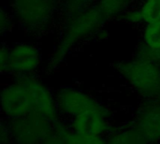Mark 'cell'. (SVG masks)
Returning <instances> with one entry per match:
<instances>
[{
    "mask_svg": "<svg viewBox=\"0 0 160 144\" xmlns=\"http://www.w3.org/2000/svg\"><path fill=\"white\" fill-rule=\"evenodd\" d=\"M106 20L98 7H87L73 15L68 20L58 45L50 58L48 68L56 67L78 43L97 32Z\"/></svg>",
    "mask_w": 160,
    "mask_h": 144,
    "instance_id": "obj_1",
    "label": "cell"
},
{
    "mask_svg": "<svg viewBox=\"0 0 160 144\" xmlns=\"http://www.w3.org/2000/svg\"><path fill=\"white\" fill-rule=\"evenodd\" d=\"M144 139L138 131L136 133L128 132L116 136L111 144H142V141Z\"/></svg>",
    "mask_w": 160,
    "mask_h": 144,
    "instance_id": "obj_15",
    "label": "cell"
},
{
    "mask_svg": "<svg viewBox=\"0 0 160 144\" xmlns=\"http://www.w3.org/2000/svg\"><path fill=\"white\" fill-rule=\"evenodd\" d=\"M73 132L88 136H100L107 130L105 110L103 107L89 111L74 118Z\"/></svg>",
    "mask_w": 160,
    "mask_h": 144,
    "instance_id": "obj_9",
    "label": "cell"
},
{
    "mask_svg": "<svg viewBox=\"0 0 160 144\" xmlns=\"http://www.w3.org/2000/svg\"><path fill=\"white\" fill-rule=\"evenodd\" d=\"M116 68L141 95L146 97L159 96L160 67L158 62L137 57L118 63Z\"/></svg>",
    "mask_w": 160,
    "mask_h": 144,
    "instance_id": "obj_2",
    "label": "cell"
},
{
    "mask_svg": "<svg viewBox=\"0 0 160 144\" xmlns=\"http://www.w3.org/2000/svg\"><path fill=\"white\" fill-rule=\"evenodd\" d=\"M20 78L27 89L33 112L41 115L50 122H54L57 108L50 91L37 79L30 76H21Z\"/></svg>",
    "mask_w": 160,
    "mask_h": 144,
    "instance_id": "obj_6",
    "label": "cell"
},
{
    "mask_svg": "<svg viewBox=\"0 0 160 144\" xmlns=\"http://www.w3.org/2000/svg\"><path fill=\"white\" fill-rule=\"evenodd\" d=\"M49 123L46 118L32 112L13 120L11 133L20 144H38L47 138L50 131Z\"/></svg>",
    "mask_w": 160,
    "mask_h": 144,
    "instance_id": "obj_5",
    "label": "cell"
},
{
    "mask_svg": "<svg viewBox=\"0 0 160 144\" xmlns=\"http://www.w3.org/2000/svg\"><path fill=\"white\" fill-rule=\"evenodd\" d=\"M67 144H106L100 136H88L82 135L76 132L65 133Z\"/></svg>",
    "mask_w": 160,
    "mask_h": 144,
    "instance_id": "obj_14",
    "label": "cell"
},
{
    "mask_svg": "<svg viewBox=\"0 0 160 144\" xmlns=\"http://www.w3.org/2000/svg\"><path fill=\"white\" fill-rule=\"evenodd\" d=\"M142 38L144 46L149 50L153 52L160 50V22L146 24Z\"/></svg>",
    "mask_w": 160,
    "mask_h": 144,
    "instance_id": "obj_13",
    "label": "cell"
},
{
    "mask_svg": "<svg viewBox=\"0 0 160 144\" xmlns=\"http://www.w3.org/2000/svg\"><path fill=\"white\" fill-rule=\"evenodd\" d=\"M142 22L146 24L160 22V0H144L139 8Z\"/></svg>",
    "mask_w": 160,
    "mask_h": 144,
    "instance_id": "obj_11",
    "label": "cell"
},
{
    "mask_svg": "<svg viewBox=\"0 0 160 144\" xmlns=\"http://www.w3.org/2000/svg\"><path fill=\"white\" fill-rule=\"evenodd\" d=\"M0 26H1V32L3 33L5 30H7L10 26V20L8 17V14L1 10V16H0Z\"/></svg>",
    "mask_w": 160,
    "mask_h": 144,
    "instance_id": "obj_18",
    "label": "cell"
},
{
    "mask_svg": "<svg viewBox=\"0 0 160 144\" xmlns=\"http://www.w3.org/2000/svg\"><path fill=\"white\" fill-rule=\"evenodd\" d=\"M12 10L25 28L38 30L45 27L53 14V0H12Z\"/></svg>",
    "mask_w": 160,
    "mask_h": 144,
    "instance_id": "obj_3",
    "label": "cell"
},
{
    "mask_svg": "<svg viewBox=\"0 0 160 144\" xmlns=\"http://www.w3.org/2000/svg\"><path fill=\"white\" fill-rule=\"evenodd\" d=\"M138 132L144 140H160V106L151 105L142 110L138 120Z\"/></svg>",
    "mask_w": 160,
    "mask_h": 144,
    "instance_id": "obj_10",
    "label": "cell"
},
{
    "mask_svg": "<svg viewBox=\"0 0 160 144\" xmlns=\"http://www.w3.org/2000/svg\"><path fill=\"white\" fill-rule=\"evenodd\" d=\"M93 0H67V12L69 18L76 13L87 8L88 4Z\"/></svg>",
    "mask_w": 160,
    "mask_h": 144,
    "instance_id": "obj_16",
    "label": "cell"
},
{
    "mask_svg": "<svg viewBox=\"0 0 160 144\" xmlns=\"http://www.w3.org/2000/svg\"><path fill=\"white\" fill-rule=\"evenodd\" d=\"M138 57H142V58H147L156 62H160V50L153 52L149 50L146 46H142V48L139 51V56Z\"/></svg>",
    "mask_w": 160,
    "mask_h": 144,
    "instance_id": "obj_17",
    "label": "cell"
},
{
    "mask_svg": "<svg viewBox=\"0 0 160 144\" xmlns=\"http://www.w3.org/2000/svg\"><path fill=\"white\" fill-rule=\"evenodd\" d=\"M1 107L4 114L12 120L33 112L27 89L20 77L2 90Z\"/></svg>",
    "mask_w": 160,
    "mask_h": 144,
    "instance_id": "obj_4",
    "label": "cell"
},
{
    "mask_svg": "<svg viewBox=\"0 0 160 144\" xmlns=\"http://www.w3.org/2000/svg\"><path fill=\"white\" fill-rule=\"evenodd\" d=\"M158 97H159V98H160V93H159V96H158Z\"/></svg>",
    "mask_w": 160,
    "mask_h": 144,
    "instance_id": "obj_19",
    "label": "cell"
},
{
    "mask_svg": "<svg viewBox=\"0 0 160 144\" xmlns=\"http://www.w3.org/2000/svg\"><path fill=\"white\" fill-rule=\"evenodd\" d=\"M128 3L129 0H99L98 7L108 20L124 12Z\"/></svg>",
    "mask_w": 160,
    "mask_h": 144,
    "instance_id": "obj_12",
    "label": "cell"
},
{
    "mask_svg": "<svg viewBox=\"0 0 160 144\" xmlns=\"http://www.w3.org/2000/svg\"><path fill=\"white\" fill-rule=\"evenodd\" d=\"M57 104L62 112L73 118L101 107V105L90 96L70 87L63 88L59 91Z\"/></svg>",
    "mask_w": 160,
    "mask_h": 144,
    "instance_id": "obj_8",
    "label": "cell"
},
{
    "mask_svg": "<svg viewBox=\"0 0 160 144\" xmlns=\"http://www.w3.org/2000/svg\"><path fill=\"white\" fill-rule=\"evenodd\" d=\"M40 64L38 50L30 44L20 43L8 51V63L7 72L21 76H28L35 71Z\"/></svg>",
    "mask_w": 160,
    "mask_h": 144,
    "instance_id": "obj_7",
    "label": "cell"
}]
</instances>
